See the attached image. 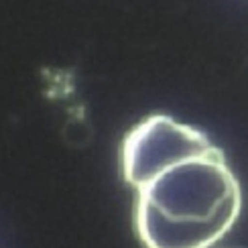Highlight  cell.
Returning <instances> with one entry per match:
<instances>
[{
    "mask_svg": "<svg viewBox=\"0 0 248 248\" xmlns=\"http://www.w3.org/2000/svg\"><path fill=\"white\" fill-rule=\"evenodd\" d=\"M134 189V230L144 248H212L242 214V185L203 130L167 114L130 128L120 147Z\"/></svg>",
    "mask_w": 248,
    "mask_h": 248,
    "instance_id": "cell-1",
    "label": "cell"
}]
</instances>
